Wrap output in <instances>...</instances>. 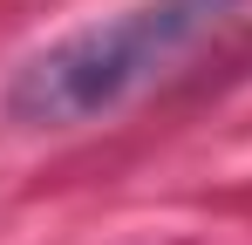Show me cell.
I'll return each instance as SVG.
<instances>
[{"label": "cell", "instance_id": "6da1fadb", "mask_svg": "<svg viewBox=\"0 0 252 245\" xmlns=\"http://www.w3.org/2000/svg\"><path fill=\"white\" fill-rule=\"evenodd\" d=\"M225 7L232 0H143L116 21H95L82 34L55 41L14 75L7 116L28 129H68V122H95L109 109H123L198 34H211L225 21Z\"/></svg>", "mask_w": 252, "mask_h": 245}]
</instances>
